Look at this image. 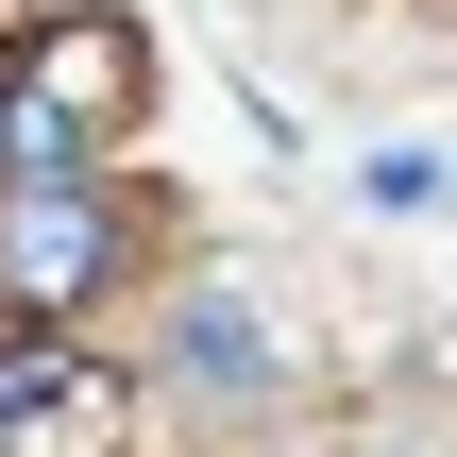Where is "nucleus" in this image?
Returning a JSON list of instances; mask_svg holds the SVG:
<instances>
[{"instance_id": "obj_1", "label": "nucleus", "mask_w": 457, "mask_h": 457, "mask_svg": "<svg viewBox=\"0 0 457 457\" xmlns=\"http://www.w3.org/2000/svg\"><path fill=\"white\" fill-rule=\"evenodd\" d=\"M153 119V34L102 0H51L0 34V170H102Z\"/></svg>"}, {"instance_id": "obj_2", "label": "nucleus", "mask_w": 457, "mask_h": 457, "mask_svg": "<svg viewBox=\"0 0 457 457\" xmlns=\"http://www.w3.org/2000/svg\"><path fill=\"white\" fill-rule=\"evenodd\" d=\"M153 237L170 204H136L119 170H0V322H85Z\"/></svg>"}, {"instance_id": "obj_3", "label": "nucleus", "mask_w": 457, "mask_h": 457, "mask_svg": "<svg viewBox=\"0 0 457 457\" xmlns=\"http://www.w3.org/2000/svg\"><path fill=\"white\" fill-rule=\"evenodd\" d=\"M119 373L68 322H0V457H119Z\"/></svg>"}, {"instance_id": "obj_4", "label": "nucleus", "mask_w": 457, "mask_h": 457, "mask_svg": "<svg viewBox=\"0 0 457 457\" xmlns=\"http://www.w3.org/2000/svg\"><path fill=\"white\" fill-rule=\"evenodd\" d=\"M153 390H187V407H271V390H288L271 305H254L237 271H187V288H170V322H153Z\"/></svg>"}]
</instances>
